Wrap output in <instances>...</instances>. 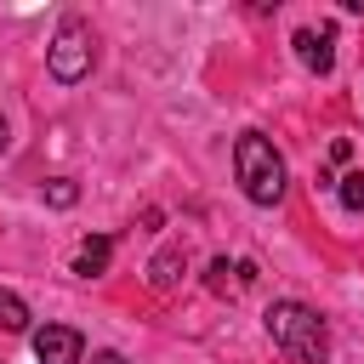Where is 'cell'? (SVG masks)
Instances as JSON below:
<instances>
[{"label":"cell","mask_w":364,"mask_h":364,"mask_svg":"<svg viewBox=\"0 0 364 364\" xmlns=\"http://www.w3.org/2000/svg\"><path fill=\"white\" fill-rule=\"evenodd\" d=\"M91 23L85 17H63V28L51 34V46H46V68H51V80H63V85H80L85 74H91Z\"/></svg>","instance_id":"obj_3"},{"label":"cell","mask_w":364,"mask_h":364,"mask_svg":"<svg viewBox=\"0 0 364 364\" xmlns=\"http://www.w3.org/2000/svg\"><path fill=\"white\" fill-rule=\"evenodd\" d=\"M46 199H51V205H57V210H68V205H74V199H80V188H74V182H68V176H57V182H46Z\"/></svg>","instance_id":"obj_11"},{"label":"cell","mask_w":364,"mask_h":364,"mask_svg":"<svg viewBox=\"0 0 364 364\" xmlns=\"http://www.w3.org/2000/svg\"><path fill=\"white\" fill-rule=\"evenodd\" d=\"M0 154H6V119H0Z\"/></svg>","instance_id":"obj_13"},{"label":"cell","mask_w":364,"mask_h":364,"mask_svg":"<svg viewBox=\"0 0 364 364\" xmlns=\"http://www.w3.org/2000/svg\"><path fill=\"white\" fill-rule=\"evenodd\" d=\"M108 256H114V239H102V233H97V239H85V245H80L74 273H80V279H97V273H108Z\"/></svg>","instance_id":"obj_7"},{"label":"cell","mask_w":364,"mask_h":364,"mask_svg":"<svg viewBox=\"0 0 364 364\" xmlns=\"http://www.w3.org/2000/svg\"><path fill=\"white\" fill-rule=\"evenodd\" d=\"M296 57H301V68H313V74H330L336 68V34L330 28H296Z\"/></svg>","instance_id":"obj_5"},{"label":"cell","mask_w":364,"mask_h":364,"mask_svg":"<svg viewBox=\"0 0 364 364\" xmlns=\"http://www.w3.org/2000/svg\"><path fill=\"white\" fill-rule=\"evenodd\" d=\"M267 336L296 364H324V353H330V330H324V318L307 301H273L267 307Z\"/></svg>","instance_id":"obj_2"},{"label":"cell","mask_w":364,"mask_h":364,"mask_svg":"<svg viewBox=\"0 0 364 364\" xmlns=\"http://www.w3.org/2000/svg\"><path fill=\"white\" fill-rule=\"evenodd\" d=\"M0 330H28V307L11 290H0Z\"/></svg>","instance_id":"obj_9"},{"label":"cell","mask_w":364,"mask_h":364,"mask_svg":"<svg viewBox=\"0 0 364 364\" xmlns=\"http://www.w3.org/2000/svg\"><path fill=\"white\" fill-rule=\"evenodd\" d=\"M250 279H256V273H250V262H228V256H216V262H210V290H216V296H239Z\"/></svg>","instance_id":"obj_6"},{"label":"cell","mask_w":364,"mask_h":364,"mask_svg":"<svg viewBox=\"0 0 364 364\" xmlns=\"http://www.w3.org/2000/svg\"><path fill=\"white\" fill-rule=\"evenodd\" d=\"M34 358L40 364H80L85 358V341L68 324H46V330H34Z\"/></svg>","instance_id":"obj_4"},{"label":"cell","mask_w":364,"mask_h":364,"mask_svg":"<svg viewBox=\"0 0 364 364\" xmlns=\"http://www.w3.org/2000/svg\"><path fill=\"white\" fill-rule=\"evenodd\" d=\"M336 193H341L347 210H364V171H347V176L336 182Z\"/></svg>","instance_id":"obj_10"},{"label":"cell","mask_w":364,"mask_h":364,"mask_svg":"<svg viewBox=\"0 0 364 364\" xmlns=\"http://www.w3.org/2000/svg\"><path fill=\"white\" fill-rule=\"evenodd\" d=\"M182 273H188V250H176V245H171V250H159V256L148 262V279H154V290H171Z\"/></svg>","instance_id":"obj_8"},{"label":"cell","mask_w":364,"mask_h":364,"mask_svg":"<svg viewBox=\"0 0 364 364\" xmlns=\"http://www.w3.org/2000/svg\"><path fill=\"white\" fill-rule=\"evenodd\" d=\"M233 176H239L250 205H279L284 199V159L262 131H245L233 142Z\"/></svg>","instance_id":"obj_1"},{"label":"cell","mask_w":364,"mask_h":364,"mask_svg":"<svg viewBox=\"0 0 364 364\" xmlns=\"http://www.w3.org/2000/svg\"><path fill=\"white\" fill-rule=\"evenodd\" d=\"M91 364H125V353H91Z\"/></svg>","instance_id":"obj_12"}]
</instances>
